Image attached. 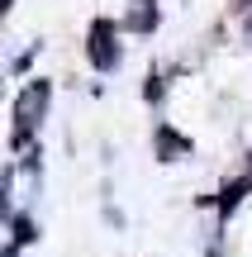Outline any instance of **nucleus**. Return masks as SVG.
<instances>
[{
    "mask_svg": "<svg viewBox=\"0 0 252 257\" xmlns=\"http://www.w3.org/2000/svg\"><path fill=\"white\" fill-rule=\"evenodd\" d=\"M91 53H95V62H100V67H110L114 62V48H110V29H95V48H91Z\"/></svg>",
    "mask_w": 252,
    "mask_h": 257,
    "instance_id": "2",
    "label": "nucleus"
},
{
    "mask_svg": "<svg viewBox=\"0 0 252 257\" xmlns=\"http://www.w3.org/2000/svg\"><path fill=\"white\" fill-rule=\"evenodd\" d=\"M43 105H48V86H43V81L29 86V91L19 95V110H15V114H19V128H24V134L38 124V110H43Z\"/></svg>",
    "mask_w": 252,
    "mask_h": 257,
    "instance_id": "1",
    "label": "nucleus"
}]
</instances>
